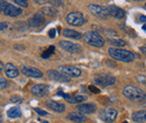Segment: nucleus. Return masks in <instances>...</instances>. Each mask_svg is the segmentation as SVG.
<instances>
[{
    "instance_id": "nucleus-1",
    "label": "nucleus",
    "mask_w": 146,
    "mask_h": 123,
    "mask_svg": "<svg viewBox=\"0 0 146 123\" xmlns=\"http://www.w3.org/2000/svg\"><path fill=\"white\" fill-rule=\"evenodd\" d=\"M109 56L112 59L116 61H120V62H125V63H129L133 62L135 59V54L126 51V49H120V48H109L108 51Z\"/></svg>"
},
{
    "instance_id": "nucleus-2",
    "label": "nucleus",
    "mask_w": 146,
    "mask_h": 123,
    "mask_svg": "<svg viewBox=\"0 0 146 123\" xmlns=\"http://www.w3.org/2000/svg\"><path fill=\"white\" fill-rule=\"evenodd\" d=\"M0 12L9 17H17L23 14V10L18 7H16L15 5L0 0Z\"/></svg>"
},
{
    "instance_id": "nucleus-3",
    "label": "nucleus",
    "mask_w": 146,
    "mask_h": 123,
    "mask_svg": "<svg viewBox=\"0 0 146 123\" xmlns=\"http://www.w3.org/2000/svg\"><path fill=\"white\" fill-rule=\"evenodd\" d=\"M83 38H84V41L87 44L94 46V47H102L105 44V39L102 38V36L97 32H93V30L87 32L83 36Z\"/></svg>"
},
{
    "instance_id": "nucleus-4",
    "label": "nucleus",
    "mask_w": 146,
    "mask_h": 123,
    "mask_svg": "<svg viewBox=\"0 0 146 123\" xmlns=\"http://www.w3.org/2000/svg\"><path fill=\"white\" fill-rule=\"evenodd\" d=\"M123 93L127 99L131 100V101H138V102L143 99V96L145 94L143 89H141L139 87H136V86H133V85H127L124 88Z\"/></svg>"
},
{
    "instance_id": "nucleus-5",
    "label": "nucleus",
    "mask_w": 146,
    "mask_h": 123,
    "mask_svg": "<svg viewBox=\"0 0 146 123\" xmlns=\"http://www.w3.org/2000/svg\"><path fill=\"white\" fill-rule=\"evenodd\" d=\"M66 22H68L69 25H71V26L79 27V26L84 25V24L87 22V19L82 15V12L73 11V12H70V14L66 16Z\"/></svg>"
},
{
    "instance_id": "nucleus-6",
    "label": "nucleus",
    "mask_w": 146,
    "mask_h": 123,
    "mask_svg": "<svg viewBox=\"0 0 146 123\" xmlns=\"http://www.w3.org/2000/svg\"><path fill=\"white\" fill-rule=\"evenodd\" d=\"M93 82L100 86H110L116 83V77L109 74H98L93 77Z\"/></svg>"
},
{
    "instance_id": "nucleus-7",
    "label": "nucleus",
    "mask_w": 146,
    "mask_h": 123,
    "mask_svg": "<svg viewBox=\"0 0 146 123\" xmlns=\"http://www.w3.org/2000/svg\"><path fill=\"white\" fill-rule=\"evenodd\" d=\"M58 72L62 73L63 75H65L66 77L71 78V77H80L82 75V70L79 67L71 66V65H63L58 67Z\"/></svg>"
},
{
    "instance_id": "nucleus-8",
    "label": "nucleus",
    "mask_w": 146,
    "mask_h": 123,
    "mask_svg": "<svg viewBox=\"0 0 146 123\" xmlns=\"http://www.w3.org/2000/svg\"><path fill=\"white\" fill-rule=\"evenodd\" d=\"M89 10L92 12V15L97 16L98 18H101V19H105L108 16H110L108 7H104L100 5H96V3L89 5Z\"/></svg>"
},
{
    "instance_id": "nucleus-9",
    "label": "nucleus",
    "mask_w": 146,
    "mask_h": 123,
    "mask_svg": "<svg viewBox=\"0 0 146 123\" xmlns=\"http://www.w3.org/2000/svg\"><path fill=\"white\" fill-rule=\"evenodd\" d=\"M117 110L115 109H105L100 112V119L106 123H112L117 118Z\"/></svg>"
},
{
    "instance_id": "nucleus-10",
    "label": "nucleus",
    "mask_w": 146,
    "mask_h": 123,
    "mask_svg": "<svg viewBox=\"0 0 146 123\" xmlns=\"http://www.w3.org/2000/svg\"><path fill=\"white\" fill-rule=\"evenodd\" d=\"M60 47L69 53H80L82 51V47L78 44H74V43H71V41H68V40H62L58 43Z\"/></svg>"
},
{
    "instance_id": "nucleus-11",
    "label": "nucleus",
    "mask_w": 146,
    "mask_h": 123,
    "mask_svg": "<svg viewBox=\"0 0 146 123\" xmlns=\"http://www.w3.org/2000/svg\"><path fill=\"white\" fill-rule=\"evenodd\" d=\"M20 70L24 75L28 76V77H34V78H40L43 76L42 70H39L38 68L32 67V66H21Z\"/></svg>"
},
{
    "instance_id": "nucleus-12",
    "label": "nucleus",
    "mask_w": 146,
    "mask_h": 123,
    "mask_svg": "<svg viewBox=\"0 0 146 123\" xmlns=\"http://www.w3.org/2000/svg\"><path fill=\"white\" fill-rule=\"evenodd\" d=\"M46 75L48 76V78L50 80H52V81H56V82H61V83H68V82H70V78L69 77H66L65 75H63L62 73H60L58 70H47V73H46Z\"/></svg>"
},
{
    "instance_id": "nucleus-13",
    "label": "nucleus",
    "mask_w": 146,
    "mask_h": 123,
    "mask_svg": "<svg viewBox=\"0 0 146 123\" xmlns=\"http://www.w3.org/2000/svg\"><path fill=\"white\" fill-rule=\"evenodd\" d=\"M44 22H45V18H44V15H43L40 11L36 12L33 17L28 20L29 26H31V27H34V28L42 27V26L44 25Z\"/></svg>"
},
{
    "instance_id": "nucleus-14",
    "label": "nucleus",
    "mask_w": 146,
    "mask_h": 123,
    "mask_svg": "<svg viewBox=\"0 0 146 123\" xmlns=\"http://www.w3.org/2000/svg\"><path fill=\"white\" fill-rule=\"evenodd\" d=\"M32 93L37 97H44L48 93V86L45 84H36L32 87Z\"/></svg>"
},
{
    "instance_id": "nucleus-15",
    "label": "nucleus",
    "mask_w": 146,
    "mask_h": 123,
    "mask_svg": "<svg viewBox=\"0 0 146 123\" xmlns=\"http://www.w3.org/2000/svg\"><path fill=\"white\" fill-rule=\"evenodd\" d=\"M58 95H62L69 103H72V104H79V103H81V102H84L86 100H87V97L86 96H83V95H69V94H64V93H62V92H58Z\"/></svg>"
},
{
    "instance_id": "nucleus-16",
    "label": "nucleus",
    "mask_w": 146,
    "mask_h": 123,
    "mask_svg": "<svg viewBox=\"0 0 146 123\" xmlns=\"http://www.w3.org/2000/svg\"><path fill=\"white\" fill-rule=\"evenodd\" d=\"M97 110V106L92 103H86V104H80L76 107V111L82 113V114H92Z\"/></svg>"
},
{
    "instance_id": "nucleus-17",
    "label": "nucleus",
    "mask_w": 146,
    "mask_h": 123,
    "mask_svg": "<svg viewBox=\"0 0 146 123\" xmlns=\"http://www.w3.org/2000/svg\"><path fill=\"white\" fill-rule=\"evenodd\" d=\"M5 73H6L7 77H9V78H16L19 75L18 68L11 63H7L5 65Z\"/></svg>"
},
{
    "instance_id": "nucleus-18",
    "label": "nucleus",
    "mask_w": 146,
    "mask_h": 123,
    "mask_svg": "<svg viewBox=\"0 0 146 123\" xmlns=\"http://www.w3.org/2000/svg\"><path fill=\"white\" fill-rule=\"evenodd\" d=\"M108 10H109L110 16L117 18V19H123L125 17V11L117 6H108Z\"/></svg>"
},
{
    "instance_id": "nucleus-19",
    "label": "nucleus",
    "mask_w": 146,
    "mask_h": 123,
    "mask_svg": "<svg viewBox=\"0 0 146 123\" xmlns=\"http://www.w3.org/2000/svg\"><path fill=\"white\" fill-rule=\"evenodd\" d=\"M46 105L48 106V109H51L52 111H55L57 113H62L65 111V105L60 103V102H56V101H53V100H50L46 102Z\"/></svg>"
},
{
    "instance_id": "nucleus-20",
    "label": "nucleus",
    "mask_w": 146,
    "mask_h": 123,
    "mask_svg": "<svg viewBox=\"0 0 146 123\" xmlns=\"http://www.w3.org/2000/svg\"><path fill=\"white\" fill-rule=\"evenodd\" d=\"M68 119L71 120L73 122H78V123H82L87 121V118L84 114L78 112V111H74V112H71L68 114Z\"/></svg>"
},
{
    "instance_id": "nucleus-21",
    "label": "nucleus",
    "mask_w": 146,
    "mask_h": 123,
    "mask_svg": "<svg viewBox=\"0 0 146 123\" xmlns=\"http://www.w3.org/2000/svg\"><path fill=\"white\" fill-rule=\"evenodd\" d=\"M133 120L135 122H146V111H137L133 113Z\"/></svg>"
},
{
    "instance_id": "nucleus-22",
    "label": "nucleus",
    "mask_w": 146,
    "mask_h": 123,
    "mask_svg": "<svg viewBox=\"0 0 146 123\" xmlns=\"http://www.w3.org/2000/svg\"><path fill=\"white\" fill-rule=\"evenodd\" d=\"M63 35L65 36L66 38H72V39H80L82 37V35L80 33L72 30V29H68V28L63 30Z\"/></svg>"
},
{
    "instance_id": "nucleus-23",
    "label": "nucleus",
    "mask_w": 146,
    "mask_h": 123,
    "mask_svg": "<svg viewBox=\"0 0 146 123\" xmlns=\"http://www.w3.org/2000/svg\"><path fill=\"white\" fill-rule=\"evenodd\" d=\"M7 115L10 119H16V118H19L21 115V111H20V109L18 106H14V107H10L7 111Z\"/></svg>"
},
{
    "instance_id": "nucleus-24",
    "label": "nucleus",
    "mask_w": 146,
    "mask_h": 123,
    "mask_svg": "<svg viewBox=\"0 0 146 123\" xmlns=\"http://www.w3.org/2000/svg\"><path fill=\"white\" fill-rule=\"evenodd\" d=\"M109 41V44H111L112 46H117V47H123V46H125L126 45V41L124 40V39H120V38H111L108 40Z\"/></svg>"
},
{
    "instance_id": "nucleus-25",
    "label": "nucleus",
    "mask_w": 146,
    "mask_h": 123,
    "mask_svg": "<svg viewBox=\"0 0 146 123\" xmlns=\"http://www.w3.org/2000/svg\"><path fill=\"white\" fill-rule=\"evenodd\" d=\"M55 51V47L54 46H50L46 51H44L43 53H42V58H44V59H46V58H50L51 57V55L54 53Z\"/></svg>"
},
{
    "instance_id": "nucleus-26",
    "label": "nucleus",
    "mask_w": 146,
    "mask_h": 123,
    "mask_svg": "<svg viewBox=\"0 0 146 123\" xmlns=\"http://www.w3.org/2000/svg\"><path fill=\"white\" fill-rule=\"evenodd\" d=\"M8 87V81L6 78H0V89H5Z\"/></svg>"
},
{
    "instance_id": "nucleus-27",
    "label": "nucleus",
    "mask_w": 146,
    "mask_h": 123,
    "mask_svg": "<svg viewBox=\"0 0 146 123\" xmlns=\"http://www.w3.org/2000/svg\"><path fill=\"white\" fill-rule=\"evenodd\" d=\"M15 3H16L17 6L24 7V8L28 7V2H27V1H25V0H15Z\"/></svg>"
},
{
    "instance_id": "nucleus-28",
    "label": "nucleus",
    "mask_w": 146,
    "mask_h": 123,
    "mask_svg": "<svg viewBox=\"0 0 146 123\" xmlns=\"http://www.w3.org/2000/svg\"><path fill=\"white\" fill-rule=\"evenodd\" d=\"M10 101H11L13 103H21V102H23V97L17 96V95H14V96L10 97Z\"/></svg>"
},
{
    "instance_id": "nucleus-29",
    "label": "nucleus",
    "mask_w": 146,
    "mask_h": 123,
    "mask_svg": "<svg viewBox=\"0 0 146 123\" xmlns=\"http://www.w3.org/2000/svg\"><path fill=\"white\" fill-rule=\"evenodd\" d=\"M42 14L44 15V14H47V15H54L55 14V11L53 10V9H51V8H44L43 9V11H42Z\"/></svg>"
},
{
    "instance_id": "nucleus-30",
    "label": "nucleus",
    "mask_w": 146,
    "mask_h": 123,
    "mask_svg": "<svg viewBox=\"0 0 146 123\" xmlns=\"http://www.w3.org/2000/svg\"><path fill=\"white\" fill-rule=\"evenodd\" d=\"M89 91H91L92 93H94V94L100 93V89L98 87H96V86H93V85H90V86H89Z\"/></svg>"
},
{
    "instance_id": "nucleus-31",
    "label": "nucleus",
    "mask_w": 146,
    "mask_h": 123,
    "mask_svg": "<svg viewBox=\"0 0 146 123\" xmlns=\"http://www.w3.org/2000/svg\"><path fill=\"white\" fill-rule=\"evenodd\" d=\"M35 111H36V113L38 115H43V116H45V115H47V112H45V111H43V110H40V109H35Z\"/></svg>"
},
{
    "instance_id": "nucleus-32",
    "label": "nucleus",
    "mask_w": 146,
    "mask_h": 123,
    "mask_svg": "<svg viewBox=\"0 0 146 123\" xmlns=\"http://www.w3.org/2000/svg\"><path fill=\"white\" fill-rule=\"evenodd\" d=\"M137 80H138L139 82H142V83L146 86V77H144V76H138Z\"/></svg>"
},
{
    "instance_id": "nucleus-33",
    "label": "nucleus",
    "mask_w": 146,
    "mask_h": 123,
    "mask_svg": "<svg viewBox=\"0 0 146 123\" xmlns=\"http://www.w3.org/2000/svg\"><path fill=\"white\" fill-rule=\"evenodd\" d=\"M106 64L109 65V67H116V66H117L116 63H113V62H111V61H106Z\"/></svg>"
},
{
    "instance_id": "nucleus-34",
    "label": "nucleus",
    "mask_w": 146,
    "mask_h": 123,
    "mask_svg": "<svg viewBox=\"0 0 146 123\" xmlns=\"http://www.w3.org/2000/svg\"><path fill=\"white\" fill-rule=\"evenodd\" d=\"M48 36H50L51 38H54L55 37V29H51V30L48 32Z\"/></svg>"
},
{
    "instance_id": "nucleus-35",
    "label": "nucleus",
    "mask_w": 146,
    "mask_h": 123,
    "mask_svg": "<svg viewBox=\"0 0 146 123\" xmlns=\"http://www.w3.org/2000/svg\"><path fill=\"white\" fill-rule=\"evenodd\" d=\"M7 28V22H1L0 24V30H3Z\"/></svg>"
},
{
    "instance_id": "nucleus-36",
    "label": "nucleus",
    "mask_w": 146,
    "mask_h": 123,
    "mask_svg": "<svg viewBox=\"0 0 146 123\" xmlns=\"http://www.w3.org/2000/svg\"><path fill=\"white\" fill-rule=\"evenodd\" d=\"M139 102H141V103H142L143 105H146V93H145V94H144V96H143V99H142V100H141Z\"/></svg>"
},
{
    "instance_id": "nucleus-37",
    "label": "nucleus",
    "mask_w": 146,
    "mask_h": 123,
    "mask_svg": "<svg viewBox=\"0 0 146 123\" xmlns=\"http://www.w3.org/2000/svg\"><path fill=\"white\" fill-rule=\"evenodd\" d=\"M139 49H141V52H142V54H144V55L146 56V47H145V46H144V47H141Z\"/></svg>"
},
{
    "instance_id": "nucleus-38",
    "label": "nucleus",
    "mask_w": 146,
    "mask_h": 123,
    "mask_svg": "<svg viewBox=\"0 0 146 123\" xmlns=\"http://www.w3.org/2000/svg\"><path fill=\"white\" fill-rule=\"evenodd\" d=\"M139 20L143 21V22H146V16H141V17H139Z\"/></svg>"
},
{
    "instance_id": "nucleus-39",
    "label": "nucleus",
    "mask_w": 146,
    "mask_h": 123,
    "mask_svg": "<svg viewBox=\"0 0 146 123\" xmlns=\"http://www.w3.org/2000/svg\"><path fill=\"white\" fill-rule=\"evenodd\" d=\"M2 70H3V64H2V62H0V73L2 72Z\"/></svg>"
},
{
    "instance_id": "nucleus-40",
    "label": "nucleus",
    "mask_w": 146,
    "mask_h": 123,
    "mask_svg": "<svg viewBox=\"0 0 146 123\" xmlns=\"http://www.w3.org/2000/svg\"><path fill=\"white\" fill-rule=\"evenodd\" d=\"M143 29H144V30H146V25H144V26H143Z\"/></svg>"
},
{
    "instance_id": "nucleus-41",
    "label": "nucleus",
    "mask_w": 146,
    "mask_h": 123,
    "mask_svg": "<svg viewBox=\"0 0 146 123\" xmlns=\"http://www.w3.org/2000/svg\"><path fill=\"white\" fill-rule=\"evenodd\" d=\"M2 122V116H1V115H0V123Z\"/></svg>"
},
{
    "instance_id": "nucleus-42",
    "label": "nucleus",
    "mask_w": 146,
    "mask_h": 123,
    "mask_svg": "<svg viewBox=\"0 0 146 123\" xmlns=\"http://www.w3.org/2000/svg\"><path fill=\"white\" fill-rule=\"evenodd\" d=\"M42 123H48V122H47V121H43Z\"/></svg>"
},
{
    "instance_id": "nucleus-43",
    "label": "nucleus",
    "mask_w": 146,
    "mask_h": 123,
    "mask_svg": "<svg viewBox=\"0 0 146 123\" xmlns=\"http://www.w3.org/2000/svg\"><path fill=\"white\" fill-rule=\"evenodd\" d=\"M123 123H128V122H123Z\"/></svg>"
},
{
    "instance_id": "nucleus-44",
    "label": "nucleus",
    "mask_w": 146,
    "mask_h": 123,
    "mask_svg": "<svg viewBox=\"0 0 146 123\" xmlns=\"http://www.w3.org/2000/svg\"><path fill=\"white\" fill-rule=\"evenodd\" d=\"M145 8H146V3H145Z\"/></svg>"
}]
</instances>
